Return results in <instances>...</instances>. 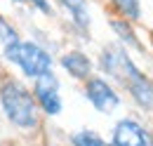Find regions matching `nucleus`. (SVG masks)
I'll list each match as a JSON object with an SVG mask.
<instances>
[{
  "label": "nucleus",
  "instance_id": "20e7f679",
  "mask_svg": "<svg viewBox=\"0 0 153 146\" xmlns=\"http://www.w3.org/2000/svg\"><path fill=\"white\" fill-rule=\"evenodd\" d=\"M85 94H87V99L92 101V106H94L97 111H101V113H111V111H115V106L120 104L115 90L106 80H101V78H90L87 85H85Z\"/></svg>",
  "mask_w": 153,
  "mask_h": 146
},
{
  "label": "nucleus",
  "instance_id": "9b49d317",
  "mask_svg": "<svg viewBox=\"0 0 153 146\" xmlns=\"http://www.w3.org/2000/svg\"><path fill=\"white\" fill-rule=\"evenodd\" d=\"M0 40L5 42V45H10V42H17L19 38H17V31L5 21V19L0 17Z\"/></svg>",
  "mask_w": 153,
  "mask_h": 146
},
{
  "label": "nucleus",
  "instance_id": "f03ea898",
  "mask_svg": "<svg viewBox=\"0 0 153 146\" xmlns=\"http://www.w3.org/2000/svg\"><path fill=\"white\" fill-rule=\"evenodd\" d=\"M5 57L12 59L17 66H21V71L31 78L50 73V69H52L50 54L42 47H38L36 42H24V40L10 42V45H5Z\"/></svg>",
  "mask_w": 153,
  "mask_h": 146
},
{
  "label": "nucleus",
  "instance_id": "0eeeda50",
  "mask_svg": "<svg viewBox=\"0 0 153 146\" xmlns=\"http://www.w3.org/2000/svg\"><path fill=\"white\" fill-rule=\"evenodd\" d=\"M61 66L73 78H87L92 73V61L82 52H68V54H64L61 57Z\"/></svg>",
  "mask_w": 153,
  "mask_h": 146
},
{
  "label": "nucleus",
  "instance_id": "7ed1b4c3",
  "mask_svg": "<svg viewBox=\"0 0 153 146\" xmlns=\"http://www.w3.org/2000/svg\"><path fill=\"white\" fill-rule=\"evenodd\" d=\"M33 99L40 104V109L47 115H57L61 111V97H59V83L52 73H42L36 78Z\"/></svg>",
  "mask_w": 153,
  "mask_h": 146
},
{
  "label": "nucleus",
  "instance_id": "423d86ee",
  "mask_svg": "<svg viewBox=\"0 0 153 146\" xmlns=\"http://www.w3.org/2000/svg\"><path fill=\"white\" fill-rule=\"evenodd\" d=\"M108 146H149V134L134 120H120L113 130V142Z\"/></svg>",
  "mask_w": 153,
  "mask_h": 146
},
{
  "label": "nucleus",
  "instance_id": "9d476101",
  "mask_svg": "<svg viewBox=\"0 0 153 146\" xmlns=\"http://www.w3.org/2000/svg\"><path fill=\"white\" fill-rule=\"evenodd\" d=\"M113 5L118 7V12L127 19H139V14H141L139 0H113Z\"/></svg>",
  "mask_w": 153,
  "mask_h": 146
},
{
  "label": "nucleus",
  "instance_id": "6e6552de",
  "mask_svg": "<svg viewBox=\"0 0 153 146\" xmlns=\"http://www.w3.org/2000/svg\"><path fill=\"white\" fill-rule=\"evenodd\" d=\"M61 5L68 7V12H71V17H73V21H76L78 26L87 28L90 17H87V5H85V0H61Z\"/></svg>",
  "mask_w": 153,
  "mask_h": 146
},
{
  "label": "nucleus",
  "instance_id": "39448f33",
  "mask_svg": "<svg viewBox=\"0 0 153 146\" xmlns=\"http://www.w3.org/2000/svg\"><path fill=\"white\" fill-rule=\"evenodd\" d=\"M123 85L130 90L132 99L139 104V106H144V109H153V83L139 71L137 66L125 75Z\"/></svg>",
  "mask_w": 153,
  "mask_h": 146
},
{
  "label": "nucleus",
  "instance_id": "f8f14e48",
  "mask_svg": "<svg viewBox=\"0 0 153 146\" xmlns=\"http://www.w3.org/2000/svg\"><path fill=\"white\" fill-rule=\"evenodd\" d=\"M113 28L120 33V38H125L130 45H137V40H134V36H132V28H130L125 21H113Z\"/></svg>",
  "mask_w": 153,
  "mask_h": 146
},
{
  "label": "nucleus",
  "instance_id": "1a4fd4ad",
  "mask_svg": "<svg viewBox=\"0 0 153 146\" xmlns=\"http://www.w3.org/2000/svg\"><path fill=\"white\" fill-rule=\"evenodd\" d=\"M73 146H108L97 132H90V130H82L73 134Z\"/></svg>",
  "mask_w": 153,
  "mask_h": 146
},
{
  "label": "nucleus",
  "instance_id": "f257e3e1",
  "mask_svg": "<svg viewBox=\"0 0 153 146\" xmlns=\"http://www.w3.org/2000/svg\"><path fill=\"white\" fill-rule=\"evenodd\" d=\"M0 104H2L5 115L17 127H24V130L36 127V123H38V106H36L33 94L24 85L14 83V80L5 83L2 90H0Z\"/></svg>",
  "mask_w": 153,
  "mask_h": 146
}]
</instances>
